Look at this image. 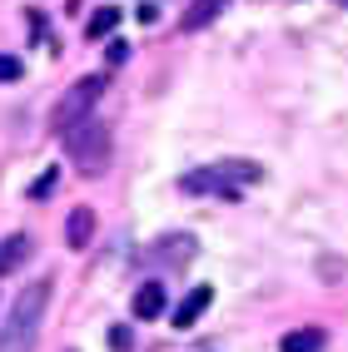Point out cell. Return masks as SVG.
<instances>
[{
  "label": "cell",
  "mask_w": 348,
  "mask_h": 352,
  "mask_svg": "<svg viewBox=\"0 0 348 352\" xmlns=\"http://www.w3.org/2000/svg\"><path fill=\"white\" fill-rule=\"evenodd\" d=\"M50 288H55L50 278H40V283H30L10 302L6 322H0V352H35L40 318H45V308H50Z\"/></svg>",
  "instance_id": "1"
},
{
  "label": "cell",
  "mask_w": 348,
  "mask_h": 352,
  "mask_svg": "<svg viewBox=\"0 0 348 352\" xmlns=\"http://www.w3.org/2000/svg\"><path fill=\"white\" fill-rule=\"evenodd\" d=\"M264 169L254 159H229V164H209L179 179L184 194H219V199H239V184H259Z\"/></svg>",
  "instance_id": "2"
},
{
  "label": "cell",
  "mask_w": 348,
  "mask_h": 352,
  "mask_svg": "<svg viewBox=\"0 0 348 352\" xmlns=\"http://www.w3.org/2000/svg\"><path fill=\"white\" fill-rule=\"evenodd\" d=\"M60 139H65V154L75 159V169H80L85 179H100V174H105L110 149H114V139H110V124H105V120H95V114H90L85 124H75V129L60 134Z\"/></svg>",
  "instance_id": "3"
},
{
  "label": "cell",
  "mask_w": 348,
  "mask_h": 352,
  "mask_svg": "<svg viewBox=\"0 0 348 352\" xmlns=\"http://www.w3.org/2000/svg\"><path fill=\"white\" fill-rule=\"evenodd\" d=\"M100 95H105V75H85L70 95L55 104V114H50V124H55V134H70L75 124H85L90 120V109L100 104Z\"/></svg>",
  "instance_id": "4"
},
{
  "label": "cell",
  "mask_w": 348,
  "mask_h": 352,
  "mask_svg": "<svg viewBox=\"0 0 348 352\" xmlns=\"http://www.w3.org/2000/svg\"><path fill=\"white\" fill-rule=\"evenodd\" d=\"M194 248H199L194 233H165V239L154 243V258H159L165 268H184V263L194 258Z\"/></svg>",
  "instance_id": "5"
},
{
  "label": "cell",
  "mask_w": 348,
  "mask_h": 352,
  "mask_svg": "<svg viewBox=\"0 0 348 352\" xmlns=\"http://www.w3.org/2000/svg\"><path fill=\"white\" fill-rule=\"evenodd\" d=\"M130 308H134V318H139V322H154V318H165V313H170V293L159 288V283H139Z\"/></svg>",
  "instance_id": "6"
},
{
  "label": "cell",
  "mask_w": 348,
  "mask_h": 352,
  "mask_svg": "<svg viewBox=\"0 0 348 352\" xmlns=\"http://www.w3.org/2000/svg\"><path fill=\"white\" fill-rule=\"evenodd\" d=\"M209 302H214V288H209V283H199V288H194L190 298H184L174 313H170V322H174V327H194V322L209 313Z\"/></svg>",
  "instance_id": "7"
},
{
  "label": "cell",
  "mask_w": 348,
  "mask_h": 352,
  "mask_svg": "<svg viewBox=\"0 0 348 352\" xmlns=\"http://www.w3.org/2000/svg\"><path fill=\"white\" fill-rule=\"evenodd\" d=\"M90 239H95V208L80 204V208H70V219H65V243L70 248H90Z\"/></svg>",
  "instance_id": "8"
},
{
  "label": "cell",
  "mask_w": 348,
  "mask_h": 352,
  "mask_svg": "<svg viewBox=\"0 0 348 352\" xmlns=\"http://www.w3.org/2000/svg\"><path fill=\"white\" fill-rule=\"evenodd\" d=\"M224 10H229V0H190V10H184V30H204V25H214Z\"/></svg>",
  "instance_id": "9"
},
{
  "label": "cell",
  "mask_w": 348,
  "mask_h": 352,
  "mask_svg": "<svg viewBox=\"0 0 348 352\" xmlns=\"http://www.w3.org/2000/svg\"><path fill=\"white\" fill-rule=\"evenodd\" d=\"M323 327H294V333L278 338V352H323Z\"/></svg>",
  "instance_id": "10"
},
{
  "label": "cell",
  "mask_w": 348,
  "mask_h": 352,
  "mask_svg": "<svg viewBox=\"0 0 348 352\" xmlns=\"http://www.w3.org/2000/svg\"><path fill=\"white\" fill-rule=\"evenodd\" d=\"M30 248H35V243L25 239V233H10V239L0 243V273H15V268L30 258Z\"/></svg>",
  "instance_id": "11"
},
{
  "label": "cell",
  "mask_w": 348,
  "mask_h": 352,
  "mask_svg": "<svg viewBox=\"0 0 348 352\" xmlns=\"http://www.w3.org/2000/svg\"><path fill=\"white\" fill-rule=\"evenodd\" d=\"M114 25H120V10H110V6H105V10H95V15H90L85 35H90V40H100V35H110Z\"/></svg>",
  "instance_id": "12"
},
{
  "label": "cell",
  "mask_w": 348,
  "mask_h": 352,
  "mask_svg": "<svg viewBox=\"0 0 348 352\" xmlns=\"http://www.w3.org/2000/svg\"><path fill=\"white\" fill-rule=\"evenodd\" d=\"M20 69H25V65H20L15 55H0V85H10V80H20Z\"/></svg>",
  "instance_id": "13"
},
{
  "label": "cell",
  "mask_w": 348,
  "mask_h": 352,
  "mask_svg": "<svg viewBox=\"0 0 348 352\" xmlns=\"http://www.w3.org/2000/svg\"><path fill=\"white\" fill-rule=\"evenodd\" d=\"M110 347L114 352H130L134 347V333H130V327H110Z\"/></svg>",
  "instance_id": "14"
},
{
  "label": "cell",
  "mask_w": 348,
  "mask_h": 352,
  "mask_svg": "<svg viewBox=\"0 0 348 352\" xmlns=\"http://www.w3.org/2000/svg\"><path fill=\"white\" fill-rule=\"evenodd\" d=\"M105 60H110V65H125V60H130V45H125V40H110V45H105Z\"/></svg>",
  "instance_id": "15"
},
{
  "label": "cell",
  "mask_w": 348,
  "mask_h": 352,
  "mask_svg": "<svg viewBox=\"0 0 348 352\" xmlns=\"http://www.w3.org/2000/svg\"><path fill=\"white\" fill-rule=\"evenodd\" d=\"M50 189H55V169H50V174H45V179L35 184V189H30V194H35V199H45V194H50Z\"/></svg>",
  "instance_id": "16"
},
{
  "label": "cell",
  "mask_w": 348,
  "mask_h": 352,
  "mask_svg": "<svg viewBox=\"0 0 348 352\" xmlns=\"http://www.w3.org/2000/svg\"><path fill=\"white\" fill-rule=\"evenodd\" d=\"M338 6H348V0H338Z\"/></svg>",
  "instance_id": "17"
}]
</instances>
